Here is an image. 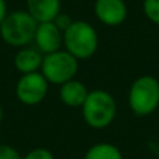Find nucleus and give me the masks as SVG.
Returning <instances> with one entry per match:
<instances>
[{
    "label": "nucleus",
    "instance_id": "2eb2a0df",
    "mask_svg": "<svg viewBox=\"0 0 159 159\" xmlns=\"http://www.w3.org/2000/svg\"><path fill=\"white\" fill-rule=\"evenodd\" d=\"M24 159H55V157H53V154L49 149L39 147V148H35L28 152L24 157Z\"/></svg>",
    "mask_w": 159,
    "mask_h": 159
},
{
    "label": "nucleus",
    "instance_id": "9d476101",
    "mask_svg": "<svg viewBox=\"0 0 159 159\" xmlns=\"http://www.w3.org/2000/svg\"><path fill=\"white\" fill-rule=\"evenodd\" d=\"M43 56L36 48L24 46L17 52L14 57V66L21 74H30V73L41 71Z\"/></svg>",
    "mask_w": 159,
    "mask_h": 159
},
{
    "label": "nucleus",
    "instance_id": "dca6fc26",
    "mask_svg": "<svg viewBox=\"0 0 159 159\" xmlns=\"http://www.w3.org/2000/svg\"><path fill=\"white\" fill-rule=\"evenodd\" d=\"M53 22H55L56 25H57V28L61 31V32H64V31L67 30V28L71 25V22H73V20L70 18L67 14H64V13H60L57 17H56L55 20H53Z\"/></svg>",
    "mask_w": 159,
    "mask_h": 159
},
{
    "label": "nucleus",
    "instance_id": "0eeeda50",
    "mask_svg": "<svg viewBox=\"0 0 159 159\" xmlns=\"http://www.w3.org/2000/svg\"><path fill=\"white\" fill-rule=\"evenodd\" d=\"M34 42H35L36 49L42 55H49V53L60 50L63 45V32L53 21L41 22L36 27Z\"/></svg>",
    "mask_w": 159,
    "mask_h": 159
},
{
    "label": "nucleus",
    "instance_id": "ddd939ff",
    "mask_svg": "<svg viewBox=\"0 0 159 159\" xmlns=\"http://www.w3.org/2000/svg\"><path fill=\"white\" fill-rule=\"evenodd\" d=\"M143 10L149 21L159 25V0H144Z\"/></svg>",
    "mask_w": 159,
    "mask_h": 159
},
{
    "label": "nucleus",
    "instance_id": "f257e3e1",
    "mask_svg": "<svg viewBox=\"0 0 159 159\" xmlns=\"http://www.w3.org/2000/svg\"><path fill=\"white\" fill-rule=\"evenodd\" d=\"M81 109L85 123L96 130L109 127L115 120L117 112L113 95L105 89L89 91Z\"/></svg>",
    "mask_w": 159,
    "mask_h": 159
},
{
    "label": "nucleus",
    "instance_id": "4468645a",
    "mask_svg": "<svg viewBox=\"0 0 159 159\" xmlns=\"http://www.w3.org/2000/svg\"><path fill=\"white\" fill-rule=\"evenodd\" d=\"M0 159H24L14 147L0 144Z\"/></svg>",
    "mask_w": 159,
    "mask_h": 159
},
{
    "label": "nucleus",
    "instance_id": "39448f33",
    "mask_svg": "<svg viewBox=\"0 0 159 159\" xmlns=\"http://www.w3.org/2000/svg\"><path fill=\"white\" fill-rule=\"evenodd\" d=\"M78 60L67 50H57L43 56L41 73L49 84L63 85L77 75Z\"/></svg>",
    "mask_w": 159,
    "mask_h": 159
},
{
    "label": "nucleus",
    "instance_id": "f3484780",
    "mask_svg": "<svg viewBox=\"0 0 159 159\" xmlns=\"http://www.w3.org/2000/svg\"><path fill=\"white\" fill-rule=\"evenodd\" d=\"M8 14L7 11V4H6V0H0V25H2V22L4 21L6 16Z\"/></svg>",
    "mask_w": 159,
    "mask_h": 159
},
{
    "label": "nucleus",
    "instance_id": "9b49d317",
    "mask_svg": "<svg viewBox=\"0 0 159 159\" xmlns=\"http://www.w3.org/2000/svg\"><path fill=\"white\" fill-rule=\"evenodd\" d=\"M60 99L66 106L69 107H81L84 105L85 99H87L88 88L85 87V84H82L81 81L73 78L70 81L64 82L63 85H60Z\"/></svg>",
    "mask_w": 159,
    "mask_h": 159
},
{
    "label": "nucleus",
    "instance_id": "a211bd4d",
    "mask_svg": "<svg viewBox=\"0 0 159 159\" xmlns=\"http://www.w3.org/2000/svg\"><path fill=\"white\" fill-rule=\"evenodd\" d=\"M2 120H3V109H2V105H0V124H2Z\"/></svg>",
    "mask_w": 159,
    "mask_h": 159
},
{
    "label": "nucleus",
    "instance_id": "f8f14e48",
    "mask_svg": "<svg viewBox=\"0 0 159 159\" xmlns=\"http://www.w3.org/2000/svg\"><path fill=\"white\" fill-rule=\"evenodd\" d=\"M84 159H123V154L113 144L99 143L88 149Z\"/></svg>",
    "mask_w": 159,
    "mask_h": 159
},
{
    "label": "nucleus",
    "instance_id": "f03ea898",
    "mask_svg": "<svg viewBox=\"0 0 159 159\" xmlns=\"http://www.w3.org/2000/svg\"><path fill=\"white\" fill-rule=\"evenodd\" d=\"M38 22L28 11L16 10L6 16L0 25V36L10 46L24 48L34 42Z\"/></svg>",
    "mask_w": 159,
    "mask_h": 159
},
{
    "label": "nucleus",
    "instance_id": "20e7f679",
    "mask_svg": "<svg viewBox=\"0 0 159 159\" xmlns=\"http://www.w3.org/2000/svg\"><path fill=\"white\" fill-rule=\"evenodd\" d=\"M129 106L135 116L152 115L159 107V81L152 75H141L129 91Z\"/></svg>",
    "mask_w": 159,
    "mask_h": 159
},
{
    "label": "nucleus",
    "instance_id": "423d86ee",
    "mask_svg": "<svg viewBox=\"0 0 159 159\" xmlns=\"http://www.w3.org/2000/svg\"><path fill=\"white\" fill-rule=\"evenodd\" d=\"M48 88H49V82L41 71L21 74L16 85V95L22 105L35 106L46 98Z\"/></svg>",
    "mask_w": 159,
    "mask_h": 159
},
{
    "label": "nucleus",
    "instance_id": "6e6552de",
    "mask_svg": "<svg viewBox=\"0 0 159 159\" xmlns=\"http://www.w3.org/2000/svg\"><path fill=\"white\" fill-rule=\"evenodd\" d=\"M95 16L107 27H117L127 18V6L124 0H96Z\"/></svg>",
    "mask_w": 159,
    "mask_h": 159
},
{
    "label": "nucleus",
    "instance_id": "7ed1b4c3",
    "mask_svg": "<svg viewBox=\"0 0 159 159\" xmlns=\"http://www.w3.org/2000/svg\"><path fill=\"white\" fill-rule=\"evenodd\" d=\"M98 34L87 21H73L63 32L64 48L78 61L92 57L98 49Z\"/></svg>",
    "mask_w": 159,
    "mask_h": 159
},
{
    "label": "nucleus",
    "instance_id": "1a4fd4ad",
    "mask_svg": "<svg viewBox=\"0 0 159 159\" xmlns=\"http://www.w3.org/2000/svg\"><path fill=\"white\" fill-rule=\"evenodd\" d=\"M60 0H27V11L38 24L50 22L60 14Z\"/></svg>",
    "mask_w": 159,
    "mask_h": 159
}]
</instances>
